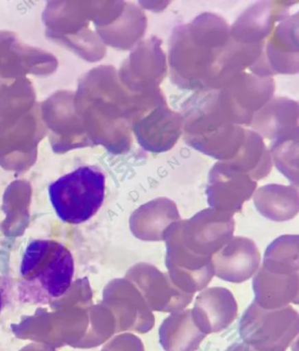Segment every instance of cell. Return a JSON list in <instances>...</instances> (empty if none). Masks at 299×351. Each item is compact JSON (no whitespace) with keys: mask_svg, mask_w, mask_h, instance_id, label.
Masks as SVG:
<instances>
[{"mask_svg":"<svg viewBox=\"0 0 299 351\" xmlns=\"http://www.w3.org/2000/svg\"><path fill=\"white\" fill-rule=\"evenodd\" d=\"M298 237L283 236L266 250L263 265L289 274H298Z\"/></svg>","mask_w":299,"mask_h":351,"instance_id":"5bb4252c","label":"cell"},{"mask_svg":"<svg viewBox=\"0 0 299 351\" xmlns=\"http://www.w3.org/2000/svg\"><path fill=\"white\" fill-rule=\"evenodd\" d=\"M119 341L118 351H145L143 343L135 335H125Z\"/></svg>","mask_w":299,"mask_h":351,"instance_id":"9a60e30c","label":"cell"},{"mask_svg":"<svg viewBox=\"0 0 299 351\" xmlns=\"http://www.w3.org/2000/svg\"><path fill=\"white\" fill-rule=\"evenodd\" d=\"M256 184L247 175L217 165L211 171L207 202L217 211L234 215L253 194Z\"/></svg>","mask_w":299,"mask_h":351,"instance_id":"52a82bcc","label":"cell"},{"mask_svg":"<svg viewBox=\"0 0 299 351\" xmlns=\"http://www.w3.org/2000/svg\"><path fill=\"white\" fill-rule=\"evenodd\" d=\"M106 176L96 166H81L49 186L53 209L62 221L81 224L93 218L105 199Z\"/></svg>","mask_w":299,"mask_h":351,"instance_id":"7a4b0ae2","label":"cell"},{"mask_svg":"<svg viewBox=\"0 0 299 351\" xmlns=\"http://www.w3.org/2000/svg\"><path fill=\"white\" fill-rule=\"evenodd\" d=\"M206 337L190 309L173 313L159 329L160 343L165 351H196Z\"/></svg>","mask_w":299,"mask_h":351,"instance_id":"7c38bea8","label":"cell"},{"mask_svg":"<svg viewBox=\"0 0 299 351\" xmlns=\"http://www.w3.org/2000/svg\"><path fill=\"white\" fill-rule=\"evenodd\" d=\"M3 306H4V299H3L1 288H0V313L2 311Z\"/></svg>","mask_w":299,"mask_h":351,"instance_id":"e0dca14e","label":"cell"},{"mask_svg":"<svg viewBox=\"0 0 299 351\" xmlns=\"http://www.w3.org/2000/svg\"><path fill=\"white\" fill-rule=\"evenodd\" d=\"M129 274L152 311H181L193 300V294L182 291L173 283L169 274H163L155 266L138 263Z\"/></svg>","mask_w":299,"mask_h":351,"instance_id":"8992f818","label":"cell"},{"mask_svg":"<svg viewBox=\"0 0 299 351\" xmlns=\"http://www.w3.org/2000/svg\"><path fill=\"white\" fill-rule=\"evenodd\" d=\"M261 256L256 243L245 237H234L212 256L214 274L231 283H242L259 268Z\"/></svg>","mask_w":299,"mask_h":351,"instance_id":"ba28073f","label":"cell"},{"mask_svg":"<svg viewBox=\"0 0 299 351\" xmlns=\"http://www.w3.org/2000/svg\"><path fill=\"white\" fill-rule=\"evenodd\" d=\"M179 221L181 217L176 204L160 197L135 210L130 218V230L140 240L165 241L167 230Z\"/></svg>","mask_w":299,"mask_h":351,"instance_id":"30bf717a","label":"cell"},{"mask_svg":"<svg viewBox=\"0 0 299 351\" xmlns=\"http://www.w3.org/2000/svg\"><path fill=\"white\" fill-rule=\"evenodd\" d=\"M191 311L198 327L207 335L229 327L237 316L238 306L231 291L213 287L201 291Z\"/></svg>","mask_w":299,"mask_h":351,"instance_id":"9c48e42d","label":"cell"},{"mask_svg":"<svg viewBox=\"0 0 299 351\" xmlns=\"http://www.w3.org/2000/svg\"><path fill=\"white\" fill-rule=\"evenodd\" d=\"M234 215L204 209L188 221H181L180 234L184 246L197 255L212 258L232 239Z\"/></svg>","mask_w":299,"mask_h":351,"instance_id":"5b68a950","label":"cell"},{"mask_svg":"<svg viewBox=\"0 0 299 351\" xmlns=\"http://www.w3.org/2000/svg\"><path fill=\"white\" fill-rule=\"evenodd\" d=\"M298 330V313L291 306L264 309L254 302L240 322L242 340L257 351H285Z\"/></svg>","mask_w":299,"mask_h":351,"instance_id":"3957f363","label":"cell"},{"mask_svg":"<svg viewBox=\"0 0 299 351\" xmlns=\"http://www.w3.org/2000/svg\"><path fill=\"white\" fill-rule=\"evenodd\" d=\"M226 351H257L246 343H236L230 346Z\"/></svg>","mask_w":299,"mask_h":351,"instance_id":"2e32d148","label":"cell"},{"mask_svg":"<svg viewBox=\"0 0 299 351\" xmlns=\"http://www.w3.org/2000/svg\"><path fill=\"white\" fill-rule=\"evenodd\" d=\"M70 250L53 240H34L25 250L20 267L18 298L22 303L47 304L64 295L73 280Z\"/></svg>","mask_w":299,"mask_h":351,"instance_id":"6da1fadb","label":"cell"},{"mask_svg":"<svg viewBox=\"0 0 299 351\" xmlns=\"http://www.w3.org/2000/svg\"><path fill=\"white\" fill-rule=\"evenodd\" d=\"M254 204L266 218L275 221H289L298 212V190L291 186H267L258 191Z\"/></svg>","mask_w":299,"mask_h":351,"instance_id":"4fadbf2b","label":"cell"},{"mask_svg":"<svg viewBox=\"0 0 299 351\" xmlns=\"http://www.w3.org/2000/svg\"><path fill=\"white\" fill-rule=\"evenodd\" d=\"M299 277L297 274H279L263 267L254 278V302L264 309H276L298 302Z\"/></svg>","mask_w":299,"mask_h":351,"instance_id":"8fae6325","label":"cell"},{"mask_svg":"<svg viewBox=\"0 0 299 351\" xmlns=\"http://www.w3.org/2000/svg\"><path fill=\"white\" fill-rule=\"evenodd\" d=\"M180 222H175L166 232L165 265L173 283L194 295L209 284L214 269L212 258L197 255L184 246L181 239Z\"/></svg>","mask_w":299,"mask_h":351,"instance_id":"277c9868","label":"cell"}]
</instances>
